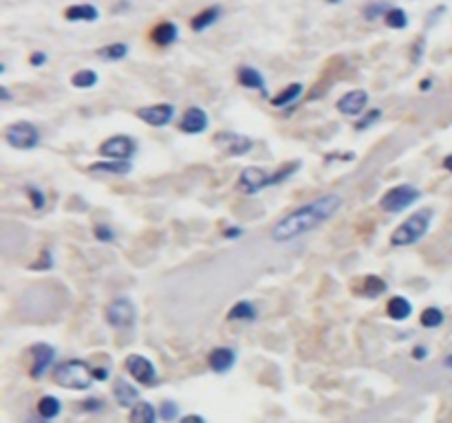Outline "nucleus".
<instances>
[{
    "mask_svg": "<svg viewBox=\"0 0 452 423\" xmlns=\"http://www.w3.org/2000/svg\"><path fill=\"white\" fill-rule=\"evenodd\" d=\"M113 397H115V402L120 404L122 408H133V406L139 402V390H137L130 381H126L124 377H120V379H115Z\"/></svg>",
    "mask_w": 452,
    "mask_h": 423,
    "instance_id": "nucleus-16",
    "label": "nucleus"
},
{
    "mask_svg": "<svg viewBox=\"0 0 452 423\" xmlns=\"http://www.w3.org/2000/svg\"><path fill=\"white\" fill-rule=\"evenodd\" d=\"M128 44L126 42H113V44H106L102 49H98V57L106 60V62H120L128 55Z\"/></svg>",
    "mask_w": 452,
    "mask_h": 423,
    "instance_id": "nucleus-26",
    "label": "nucleus"
},
{
    "mask_svg": "<svg viewBox=\"0 0 452 423\" xmlns=\"http://www.w3.org/2000/svg\"><path fill=\"white\" fill-rule=\"evenodd\" d=\"M327 3H331V5H336V3H342V0H327Z\"/></svg>",
    "mask_w": 452,
    "mask_h": 423,
    "instance_id": "nucleus-51",
    "label": "nucleus"
},
{
    "mask_svg": "<svg viewBox=\"0 0 452 423\" xmlns=\"http://www.w3.org/2000/svg\"><path fill=\"white\" fill-rule=\"evenodd\" d=\"M91 172H104V174H115V177H124L133 170V165L130 161H115V159H104V161H98L89 168Z\"/></svg>",
    "mask_w": 452,
    "mask_h": 423,
    "instance_id": "nucleus-21",
    "label": "nucleus"
},
{
    "mask_svg": "<svg viewBox=\"0 0 452 423\" xmlns=\"http://www.w3.org/2000/svg\"><path fill=\"white\" fill-rule=\"evenodd\" d=\"M422 199V192L415 188V186H408V183H401V186H395L390 188L386 195L379 199V208L388 214H399L406 208H410L413 203H417Z\"/></svg>",
    "mask_w": 452,
    "mask_h": 423,
    "instance_id": "nucleus-4",
    "label": "nucleus"
},
{
    "mask_svg": "<svg viewBox=\"0 0 452 423\" xmlns=\"http://www.w3.org/2000/svg\"><path fill=\"white\" fill-rule=\"evenodd\" d=\"M236 78H239V84L245 89H252V91H260V93H265L267 95V84H265V78L260 75V71L254 69V66H241L239 69V73H236Z\"/></svg>",
    "mask_w": 452,
    "mask_h": 423,
    "instance_id": "nucleus-17",
    "label": "nucleus"
},
{
    "mask_svg": "<svg viewBox=\"0 0 452 423\" xmlns=\"http://www.w3.org/2000/svg\"><path fill=\"white\" fill-rule=\"evenodd\" d=\"M239 236H243L241 227H228V229H225V238H239Z\"/></svg>",
    "mask_w": 452,
    "mask_h": 423,
    "instance_id": "nucleus-43",
    "label": "nucleus"
},
{
    "mask_svg": "<svg viewBox=\"0 0 452 423\" xmlns=\"http://www.w3.org/2000/svg\"><path fill=\"white\" fill-rule=\"evenodd\" d=\"M208 361H210V368L214 372L223 375V372H228L236 364V353H234V348L219 346V348H214L212 353H210Z\"/></svg>",
    "mask_w": 452,
    "mask_h": 423,
    "instance_id": "nucleus-15",
    "label": "nucleus"
},
{
    "mask_svg": "<svg viewBox=\"0 0 452 423\" xmlns=\"http://www.w3.org/2000/svg\"><path fill=\"white\" fill-rule=\"evenodd\" d=\"M177 38H179V27H177L174 22H161V25H157L150 33V40L159 46H170L177 42Z\"/></svg>",
    "mask_w": 452,
    "mask_h": 423,
    "instance_id": "nucleus-19",
    "label": "nucleus"
},
{
    "mask_svg": "<svg viewBox=\"0 0 452 423\" xmlns=\"http://www.w3.org/2000/svg\"><path fill=\"white\" fill-rule=\"evenodd\" d=\"M104 316H106V322H109L113 329L130 331L135 326L137 311H135V305L128 298H117V300L111 302L109 307H106Z\"/></svg>",
    "mask_w": 452,
    "mask_h": 423,
    "instance_id": "nucleus-5",
    "label": "nucleus"
},
{
    "mask_svg": "<svg viewBox=\"0 0 452 423\" xmlns=\"http://www.w3.org/2000/svg\"><path fill=\"white\" fill-rule=\"evenodd\" d=\"M384 22L388 29H406L408 27V14L401 7H392L388 14L384 16Z\"/></svg>",
    "mask_w": 452,
    "mask_h": 423,
    "instance_id": "nucleus-29",
    "label": "nucleus"
},
{
    "mask_svg": "<svg viewBox=\"0 0 452 423\" xmlns=\"http://www.w3.org/2000/svg\"><path fill=\"white\" fill-rule=\"evenodd\" d=\"M128 423H157V410L148 402H137L130 408Z\"/></svg>",
    "mask_w": 452,
    "mask_h": 423,
    "instance_id": "nucleus-22",
    "label": "nucleus"
},
{
    "mask_svg": "<svg viewBox=\"0 0 452 423\" xmlns=\"http://www.w3.org/2000/svg\"><path fill=\"white\" fill-rule=\"evenodd\" d=\"M267 186H271V177L258 165L245 168L239 177V190L245 192V195H256V192H260Z\"/></svg>",
    "mask_w": 452,
    "mask_h": 423,
    "instance_id": "nucleus-11",
    "label": "nucleus"
},
{
    "mask_svg": "<svg viewBox=\"0 0 452 423\" xmlns=\"http://www.w3.org/2000/svg\"><path fill=\"white\" fill-rule=\"evenodd\" d=\"M410 313H413V305H410V300H406L404 296H392V298L388 300L386 316H388L390 320L404 322V320L410 318Z\"/></svg>",
    "mask_w": 452,
    "mask_h": 423,
    "instance_id": "nucleus-20",
    "label": "nucleus"
},
{
    "mask_svg": "<svg viewBox=\"0 0 452 423\" xmlns=\"http://www.w3.org/2000/svg\"><path fill=\"white\" fill-rule=\"evenodd\" d=\"M228 320L232 322H252L256 320V307L249 300H241L228 311Z\"/></svg>",
    "mask_w": 452,
    "mask_h": 423,
    "instance_id": "nucleus-25",
    "label": "nucleus"
},
{
    "mask_svg": "<svg viewBox=\"0 0 452 423\" xmlns=\"http://www.w3.org/2000/svg\"><path fill=\"white\" fill-rule=\"evenodd\" d=\"M177 415H179V406H177L174 402H163L159 406V419L165 421V423H170L177 419Z\"/></svg>",
    "mask_w": 452,
    "mask_h": 423,
    "instance_id": "nucleus-33",
    "label": "nucleus"
},
{
    "mask_svg": "<svg viewBox=\"0 0 452 423\" xmlns=\"http://www.w3.org/2000/svg\"><path fill=\"white\" fill-rule=\"evenodd\" d=\"M444 168H446L448 172H452V154H448L446 159H444Z\"/></svg>",
    "mask_w": 452,
    "mask_h": 423,
    "instance_id": "nucleus-48",
    "label": "nucleus"
},
{
    "mask_svg": "<svg viewBox=\"0 0 452 423\" xmlns=\"http://www.w3.org/2000/svg\"><path fill=\"white\" fill-rule=\"evenodd\" d=\"M109 375H111L109 368H93V377H95V381H106V379H109Z\"/></svg>",
    "mask_w": 452,
    "mask_h": 423,
    "instance_id": "nucleus-40",
    "label": "nucleus"
},
{
    "mask_svg": "<svg viewBox=\"0 0 452 423\" xmlns=\"http://www.w3.org/2000/svg\"><path fill=\"white\" fill-rule=\"evenodd\" d=\"M25 423H46V419H42V417H40V419H35V417H29V419H27Z\"/></svg>",
    "mask_w": 452,
    "mask_h": 423,
    "instance_id": "nucleus-49",
    "label": "nucleus"
},
{
    "mask_svg": "<svg viewBox=\"0 0 452 423\" xmlns=\"http://www.w3.org/2000/svg\"><path fill=\"white\" fill-rule=\"evenodd\" d=\"M208 124H210L208 113L204 111V108L192 106V108H188V111L181 115L179 130L186 132V135H201V132L208 130Z\"/></svg>",
    "mask_w": 452,
    "mask_h": 423,
    "instance_id": "nucleus-13",
    "label": "nucleus"
},
{
    "mask_svg": "<svg viewBox=\"0 0 452 423\" xmlns=\"http://www.w3.org/2000/svg\"><path fill=\"white\" fill-rule=\"evenodd\" d=\"M444 364H446L448 368H452V355H448V357L444 359Z\"/></svg>",
    "mask_w": 452,
    "mask_h": 423,
    "instance_id": "nucleus-50",
    "label": "nucleus"
},
{
    "mask_svg": "<svg viewBox=\"0 0 452 423\" xmlns=\"http://www.w3.org/2000/svg\"><path fill=\"white\" fill-rule=\"evenodd\" d=\"M382 117V111H379V108H373V111H368L358 124H355V130H366V128H371L373 124H377V119Z\"/></svg>",
    "mask_w": 452,
    "mask_h": 423,
    "instance_id": "nucleus-34",
    "label": "nucleus"
},
{
    "mask_svg": "<svg viewBox=\"0 0 452 423\" xmlns=\"http://www.w3.org/2000/svg\"><path fill=\"white\" fill-rule=\"evenodd\" d=\"M219 18H221V7H219V5H214V7L204 9V11H201V14H197V16L192 18V22H190V27H192L195 31L201 33V31L210 29Z\"/></svg>",
    "mask_w": 452,
    "mask_h": 423,
    "instance_id": "nucleus-23",
    "label": "nucleus"
},
{
    "mask_svg": "<svg viewBox=\"0 0 452 423\" xmlns=\"http://www.w3.org/2000/svg\"><path fill=\"white\" fill-rule=\"evenodd\" d=\"M126 370H128L130 377L141 386L157 384V370H154V364L144 355H128L126 357Z\"/></svg>",
    "mask_w": 452,
    "mask_h": 423,
    "instance_id": "nucleus-9",
    "label": "nucleus"
},
{
    "mask_svg": "<svg viewBox=\"0 0 452 423\" xmlns=\"http://www.w3.org/2000/svg\"><path fill=\"white\" fill-rule=\"evenodd\" d=\"M340 208H342L340 195H323L320 199L289 212L287 216H282V219L271 227V240H276V243H289L293 238L314 232L316 227L327 223Z\"/></svg>",
    "mask_w": 452,
    "mask_h": 423,
    "instance_id": "nucleus-1",
    "label": "nucleus"
},
{
    "mask_svg": "<svg viewBox=\"0 0 452 423\" xmlns=\"http://www.w3.org/2000/svg\"><path fill=\"white\" fill-rule=\"evenodd\" d=\"M62 413V404H60V399L53 397V395H44L40 402H38V415L42 419H55L57 415Z\"/></svg>",
    "mask_w": 452,
    "mask_h": 423,
    "instance_id": "nucleus-27",
    "label": "nucleus"
},
{
    "mask_svg": "<svg viewBox=\"0 0 452 423\" xmlns=\"http://www.w3.org/2000/svg\"><path fill=\"white\" fill-rule=\"evenodd\" d=\"M135 152H137V143L128 135H115L100 146V154L104 159H115V161H130Z\"/></svg>",
    "mask_w": 452,
    "mask_h": 423,
    "instance_id": "nucleus-7",
    "label": "nucleus"
},
{
    "mask_svg": "<svg viewBox=\"0 0 452 423\" xmlns=\"http://www.w3.org/2000/svg\"><path fill=\"white\" fill-rule=\"evenodd\" d=\"M431 87H433V80H422L419 82V89L422 91H431Z\"/></svg>",
    "mask_w": 452,
    "mask_h": 423,
    "instance_id": "nucleus-47",
    "label": "nucleus"
},
{
    "mask_svg": "<svg viewBox=\"0 0 452 423\" xmlns=\"http://www.w3.org/2000/svg\"><path fill=\"white\" fill-rule=\"evenodd\" d=\"M95 381L93 368L84 359H66L53 368V384L66 390H89Z\"/></svg>",
    "mask_w": 452,
    "mask_h": 423,
    "instance_id": "nucleus-2",
    "label": "nucleus"
},
{
    "mask_svg": "<svg viewBox=\"0 0 452 423\" xmlns=\"http://www.w3.org/2000/svg\"><path fill=\"white\" fill-rule=\"evenodd\" d=\"M82 406H84V410H91V413H98V410H102L100 399H89V402H84Z\"/></svg>",
    "mask_w": 452,
    "mask_h": 423,
    "instance_id": "nucleus-41",
    "label": "nucleus"
},
{
    "mask_svg": "<svg viewBox=\"0 0 452 423\" xmlns=\"http://www.w3.org/2000/svg\"><path fill=\"white\" fill-rule=\"evenodd\" d=\"M141 122H146L148 126H154V128H163L172 122L174 117V106L163 102V104H152V106H141L137 108L135 113Z\"/></svg>",
    "mask_w": 452,
    "mask_h": 423,
    "instance_id": "nucleus-10",
    "label": "nucleus"
},
{
    "mask_svg": "<svg viewBox=\"0 0 452 423\" xmlns=\"http://www.w3.org/2000/svg\"><path fill=\"white\" fill-rule=\"evenodd\" d=\"M390 9H392V7H390L388 0H375V3L366 5V7L362 9V14H364L366 20H377V18H384Z\"/></svg>",
    "mask_w": 452,
    "mask_h": 423,
    "instance_id": "nucleus-31",
    "label": "nucleus"
},
{
    "mask_svg": "<svg viewBox=\"0 0 452 423\" xmlns=\"http://www.w3.org/2000/svg\"><path fill=\"white\" fill-rule=\"evenodd\" d=\"M442 324H444L442 309H437V307L424 309V313H422V326H426V329H437V326H442Z\"/></svg>",
    "mask_w": 452,
    "mask_h": 423,
    "instance_id": "nucleus-32",
    "label": "nucleus"
},
{
    "mask_svg": "<svg viewBox=\"0 0 452 423\" xmlns=\"http://www.w3.org/2000/svg\"><path fill=\"white\" fill-rule=\"evenodd\" d=\"M338 111L347 117H358L360 113H364V108L368 106V93L362 89H353L349 93H344L338 100Z\"/></svg>",
    "mask_w": 452,
    "mask_h": 423,
    "instance_id": "nucleus-14",
    "label": "nucleus"
},
{
    "mask_svg": "<svg viewBox=\"0 0 452 423\" xmlns=\"http://www.w3.org/2000/svg\"><path fill=\"white\" fill-rule=\"evenodd\" d=\"M64 18L69 22H95L100 18V9L95 5H71L66 11H64Z\"/></svg>",
    "mask_w": 452,
    "mask_h": 423,
    "instance_id": "nucleus-18",
    "label": "nucleus"
},
{
    "mask_svg": "<svg viewBox=\"0 0 452 423\" xmlns=\"http://www.w3.org/2000/svg\"><path fill=\"white\" fill-rule=\"evenodd\" d=\"M46 53L44 51H35V53H31V57H29V62H31V66H44L46 64Z\"/></svg>",
    "mask_w": 452,
    "mask_h": 423,
    "instance_id": "nucleus-39",
    "label": "nucleus"
},
{
    "mask_svg": "<svg viewBox=\"0 0 452 423\" xmlns=\"http://www.w3.org/2000/svg\"><path fill=\"white\" fill-rule=\"evenodd\" d=\"M433 223V210H419L410 214L406 221H404L395 232L390 234V245L392 247H408L419 243V240L426 236V232L431 229Z\"/></svg>",
    "mask_w": 452,
    "mask_h": 423,
    "instance_id": "nucleus-3",
    "label": "nucleus"
},
{
    "mask_svg": "<svg viewBox=\"0 0 452 423\" xmlns=\"http://www.w3.org/2000/svg\"><path fill=\"white\" fill-rule=\"evenodd\" d=\"M51 264H53L51 253H49V249H44V251H42V260L33 262V264H31V269H49Z\"/></svg>",
    "mask_w": 452,
    "mask_h": 423,
    "instance_id": "nucleus-37",
    "label": "nucleus"
},
{
    "mask_svg": "<svg viewBox=\"0 0 452 423\" xmlns=\"http://www.w3.org/2000/svg\"><path fill=\"white\" fill-rule=\"evenodd\" d=\"M444 11H446V7H444V5H442V7H435V9H433V14H431V20H428V25L433 27L435 22H437V16H442Z\"/></svg>",
    "mask_w": 452,
    "mask_h": 423,
    "instance_id": "nucleus-44",
    "label": "nucleus"
},
{
    "mask_svg": "<svg viewBox=\"0 0 452 423\" xmlns=\"http://www.w3.org/2000/svg\"><path fill=\"white\" fill-rule=\"evenodd\" d=\"M31 357H33V364H31V377L33 379H42L46 370L51 368L53 359H55V348L51 344H33L31 346Z\"/></svg>",
    "mask_w": 452,
    "mask_h": 423,
    "instance_id": "nucleus-12",
    "label": "nucleus"
},
{
    "mask_svg": "<svg viewBox=\"0 0 452 423\" xmlns=\"http://www.w3.org/2000/svg\"><path fill=\"white\" fill-rule=\"evenodd\" d=\"M424 49H426V40L424 38H419L417 42H415V49H413V62L417 64L419 60H422V55H424Z\"/></svg>",
    "mask_w": 452,
    "mask_h": 423,
    "instance_id": "nucleus-38",
    "label": "nucleus"
},
{
    "mask_svg": "<svg viewBox=\"0 0 452 423\" xmlns=\"http://www.w3.org/2000/svg\"><path fill=\"white\" fill-rule=\"evenodd\" d=\"M0 100H3V102H11V93H9L7 87H0Z\"/></svg>",
    "mask_w": 452,
    "mask_h": 423,
    "instance_id": "nucleus-46",
    "label": "nucleus"
},
{
    "mask_svg": "<svg viewBox=\"0 0 452 423\" xmlns=\"http://www.w3.org/2000/svg\"><path fill=\"white\" fill-rule=\"evenodd\" d=\"M302 89H305V87H302L300 82L289 84L287 89H282L278 95H273V98H271V106H273V108H284V106L293 104V102L302 95Z\"/></svg>",
    "mask_w": 452,
    "mask_h": 423,
    "instance_id": "nucleus-24",
    "label": "nucleus"
},
{
    "mask_svg": "<svg viewBox=\"0 0 452 423\" xmlns=\"http://www.w3.org/2000/svg\"><path fill=\"white\" fill-rule=\"evenodd\" d=\"M98 82H100V75L95 73L93 69H80L73 73V78H71V84H73L75 89H93Z\"/></svg>",
    "mask_w": 452,
    "mask_h": 423,
    "instance_id": "nucleus-28",
    "label": "nucleus"
},
{
    "mask_svg": "<svg viewBox=\"0 0 452 423\" xmlns=\"http://www.w3.org/2000/svg\"><path fill=\"white\" fill-rule=\"evenodd\" d=\"M214 143H217L219 150H223L225 154H230V156H243L254 146V141L249 137L239 135V132H230V130L217 132V135H214Z\"/></svg>",
    "mask_w": 452,
    "mask_h": 423,
    "instance_id": "nucleus-8",
    "label": "nucleus"
},
{
    "mask_svg": "<svg viewBox=\"0 0 452 423\" xmlns=\"http://www.w3.org/2000/svg\"><path fill=\"white\" fill-rule=\"evenodd\" d=\"M27 195H29V201H31V205L35 210H42L44 208V195H42V190H38V188H33V186H27Z\"/></svg>",
    "mask_w": 452,
    "mask_h": 423,
    "instance_id": "nucleus-35",
    "label": "nucleus"
},
{
    "mask_svg": "<svg viewBox=\"0 0 452 423\" xmlns=\"http://www.w3.org/2000/svg\"><path fill=\"white\" fill-rule=\"evenodd\" d=\"M426 355H428L426 346H415V348H413V357H415V359H426Z\"/></svg>",
    "mask_w": 452,
    "mask_h": 423,
    "instance_id": "nucleus-45",
    "label": "nucleus"
},
{
    "mask_svg": "<svg viewBox=\"0 0 452 423\" xmlns=\"http://www.w3.org/2000/svg\"><path fill=\"white\" fill-rule=\"evenodd\" d=\"M386 291V282L382 280L379 276H366L364 278V287H362V294L366 298H377Z\"/></svg>",
    "mask_w": 452,
    "mask_h": 423,
    "instance_id": "nucleus-30",
    "label": "nucleus"
},
{
    "mask_svg": "<svg viewBox=\"0 0 452 423\" xmlns=\"http://www.w3.org/2000/svg\"><path fill=\"white\" fill-rule=\"evenodd\" d=\"M179 423H206V419L201 415H186V417H181Z\"/></svg>",
    "mask_w": 452,
    "mask_h": 423,
    "instance_id": "nucleus-42",
    "label": "nucleus"
},
{
    "mask_svg": "<svg viewBox=\"0 0 452 423\" xmlns=\"http://www.w3.org/2000/svg\"><path fill=\"white\" fill-rule=\"evenodd\" d=\"M93 234L98 240H102V243H113V240H115V234H113V229L109 225H98L93 229Z\"/></svg>",
    "mask_w": 452,
    "mask_h": 423,
    "instance_id": "nucleus-36",
    "label": "nucleus"
},
{
    "mask_svg": "<svg viewBox=\"0 0 452 423\" xmlns=\"http://www.w3.org/2000/svg\"><path fill=\"white\" fill-rule=\"evenodd\" d=\"M5 141L11 148L18 150H33L40 143V130L31 122H16L5 128Z\"/></svg>",
    "mask_w": 452,
    "mask_h": 423,
    "instance_id": "nucleus-6",
    "label": "nucleus"
}]
</instances>
